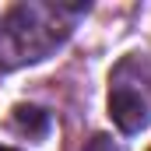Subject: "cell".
I'll return each instance as SVG.
<instances>
[{
	"label": "cell",
	"mask_w": 151,
	"mask_h": 151,
	"mask_svg": "<svg viewBox=\"0 0 151 151\" xmlns=\"http://www.w3.org/2000/svg\"><path fill=\"white\" fill-rule=\"evenodd\" d=\"M60 11L63 7H39V4L11 11V18H7V42H11V49L21 60H42L60 42V35L42 32V28H53V18Z\"/></svg>",
	"instance_id": "cell-1"
},
{
	"label": "cell",
	"mask_w": 151,
	"mask_h": 151,
	"mask_svg": "<svg viewBox=\"0 0 151 151\" xmlns=\"http://www.w3.org/2000/svg\"><path fill=\"white\" fill-rule=\"evenodd\" d=\"M109 116H113V123L123 130V134L144 130L148 119H151L144 95H141L137 88H127V84H116L113 91H109Z\"/></svg>",
	"instance_id": "cell-2"
},
{
	"label": "cell",
	"mask_w": 151,
	"mask_h": 151,
	"mask_svg": "<svg viewBox=\"0 0 151 151\" xmlns=\"http://www.w3.org/2000/svg\"><path fill=\"white\" fill-rule=\"evenodd\" d=\"M11 123H14L18 134H28V137H46V130H49V116L35 106H14Z\"/></svg>",
	"instance_id": "cell-3"
},
{
	"label": "cell",
	"mask_w": 151,
	"mask_h": 151,
	"mask_svg": "<svg viewBox=\"0 0 151 151\" xmlns=\"http://www.w3.org/2000/svg\"><path fill=\"white\" fill-rule=\"evenodd\" d=\"M81 151H116V144H113V137H106V134H95V137H91V141H88Z\"/></svg>",
	"instance_id": "cell-4"
},
{
	"label": "cell",
	"mask_w": 151,
	"mask_h": 151,
	"mask_svg": "<svg viewBox=\"0 0 151 151\" xmlns=\"http://www.w3.org/2000/svg\"><path fill=\"white\" fill-rule=\"evenodd\" d=\"M0 151H14V148H4V144H0Z\"/></svg>",
	"instance_id": "cell-5"
}]
</instances>
